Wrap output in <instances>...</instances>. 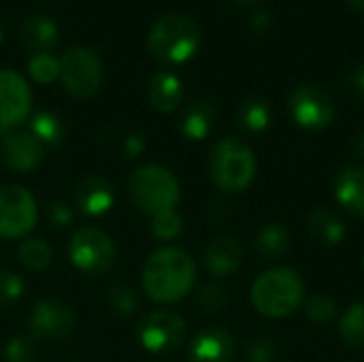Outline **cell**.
<instances>
[{
    "label": "cell",
    "mask_w": 364,
    "mask_h": 362,
    "mask_svg": "<svg viewBox=\"0 0 364 362\" xmlns=\"http://www.w3.org/2000/svg\"><path fill=\"white\" fill-rule=\"evenodd\" d=\"M307 230L309 237L324 247H335L346 237L343 222L328 209H316L307 220Z\"/></svg>",
    "instance_id": "cell-20"
},
{
    "label": "cell",
    "mask_w": 364,
    "mask_h": 362,
    "mask_svg": "<svg viewBox=\"0 0 364 362\" xmlns=\"http://www.w3.org/2000/svg\"><path fill=\"white\" fill-rule=\"evenodd\" d=\"M109 305H111V309H115L117 314L130 316V314L136 309L139 299H136V294H134L132 288H128V286H115V288L109 292Z\"/></svg>",
    "instance_id": "cell-33"
},
{
    "label": "cell",
    "mask_w": 364,
    "mask_h": 362,
    "mask_svg": "<svg viewBox=\"0 0 364 362\" xmlns=\"http://www.w3.org/2000/svg\"><path fill=\"white\" fill-rule=\"evenodd\" d=\"M19 38L26 49L34 53H49L60 41V30L58 23L45 15H32L21 23Z\"/></svg>",
    "instance_id": "cell-18"
},
{
    "label": "cell",
    "mask_w": 364,
    "mask_h": 362,
    "mask_svg": "<svg viewBox=\"0 0 364 362\" xmlns=\"http://www.w3.org/2000/svg\"><path fill=\"white\" fill-rule=\"evenodd\" d=\"M252 28H254L256 32H260V34L269 32V28H271V17H269V13L258 11L256 15H252Z\"/></svg>",
    "instance_id": "cell-37"
},
{
    "label": "cell",
    "mask_w": 364,
    "mask_h": 362,
    "mask_svg": "<svg viewBox=\"0 0 364 362\" xmlns=\"http://www.w3.org/2000/svg\"><path fill=\"white\" fill-rule=\"evenodd\" d=\"M0 43H2V28H0Z\"/></svg>",
    "instance_id": "cell-42"
},
{
    "label": "cell",
    "mask_w": 364,
    "mask_h": 362,
    "mask_svg": "<svg viewBox=\"0 0 364 362\" xmlns=\"http://www.w3.org/2000/svg\"><path fill=\"white\" fill-rule=\"evenodd\" d=\"M115 192L113 186L102 177H87L79 183L75 192V203L85 215H102L113 207Z\"/></svg>",
    "instance_id": "cell-16"
},
{
    "label": "cell",
    "mask_w": 364,
    "mask_h": 362,
    "mask_svg": "<svg viewBox=\"0 0 364 362\" xmlns=\"http://www.w3.org/2000/svg\"><path fill=\"white\" fill-rule=\"evenodd\" d=\"M183 233V220L175 211L151 218V235L160 241H173Z\"/></svg>",
    "instance_id": "cell-28"
},
{
    "label": "cell",
    "mask_w": 364,
    "mask_h": 362,
    "mask_svg": "<svg viewBox=\"0 0 364 362\" xmlns=\"http://www.w3.org/2000/svg\"><path fill=\"white\" fill-rule=\"evenodd\" d=\"M213 122H215V109H213V105L209 100H196V102H192L183 111L179 126H181V132L188 139L200 141V139H205L211 132Z\"/></svg>",
    "instance_id": "cell-21"
},
{
    "label": "cell",
    "mask_w": 364,
    "mask_h": 362,
    "mask_svg": "<svg viewBox=\"0 0 364 362\" xmlns=\"http://www.w3.org/2000/svg\"><path fill=\"white\" fill-rule=\"evenodd\" d=\"M32 111V92L28 81L11 68L0 70V130H15Z\"/></svg>",
    "instance_id": "cell-11"
},
{
    "label": "cell",
    "mask_w": 364,
    "mask_h": 362,
    "mask_svg": "<svg viewBox=\"0 0 364 362\" xmlns=\"http://www.w3.org/2000/svg\"><path fill=\"white\" fill-rule=\"evenodd\" d=\"M60 81L75 98H92L102 83L100 58L87 47H68L60 58Z\"/></svg>",
    "instance_id": "cell-7"
},
{
    "label": "cell",
    "mask_w": 364,
    "mask_h": 362,
    "mask_svg": "<svg viewBox=\"0 0 364 362\" xmlns=\"http://www.w3.org/2000/svg\"><path fill=\"white\" fill-rule=\"evenodd\" d=\"M290 247V235L279 224H267L256 235V254L262 260H277L286 256Z\"/></svg>",
    "instance_id": "cell-23"
},
{
    "label": "cell",
    "mask_w": 364,
    "mask_h": 362,
    "mask_svg": "<svg viewBox=\"0 0 364 362\" xmlns=\"http://www.w3.org/2000/svg\"><path fill=\"white\" fill-rule=\"evenodd\" d=\"M30 132L43 143V145H55L62 134H64V128H62V122L49 113V111H38L34 117H32V124H30Z\"/></svg>",
    "instance_id": "cell-26"
},
{
    "label": "cell",
    "mask_w": 364,
    "mask_h": 362,
    "mask_svg": "<svg viewBox=\"0 0 364 362\" xmlns=\"http://www.w3.org/2000/svg\"><path fill=\"white\" fill-rule=\"evenodd\" d=\"M288 107L292 119L307 130H324L335 119V102L318 85L296 87L290 96Z\"/></svg>",
    "instance_id": "cell-10"
},
{
    "label": "cell",
    "mask_w": 364,
    "mask_h": 362,
    "mask_svg": "<svg viewBox=\"0 0 364 362\" xmlns=\"http://www.w3.org/2000/svg\"><path fill=\"white\" fill-rule=\"evenodd\" d=\"M28 73L36 83H51L60 77V62L51 53H34L28 62Z\"/></svg>",
    "instance_id": "cell-27"
},
{
    "label": "cell",
    "mask_w": 364,
    "mask_h": 362,
    "mask_svg": "<svg viewBox=\"0 0 364 362\" xmlns=\"http://www.w3.org/2000/svg\"><path fill=\"white\" fill-rule=\"evenodd\" d=\"M226 2H230V4H235V6H254L258 0H226Z\"/></svg>",
    "instance_id": "cell-39"
},
{
    "label": "cell",
    "mask_w": 364,
    "mask_h": 362,
    "mask_svg": "<svg viewBox=\"0 0 364 362\" xmlns=\"http://www.w3.org/2000/svg\"><path fill=\"white\" fill-rule=\"evenodd\" d=\"M136 337L141 346L151 354H168L177 350L186 339V322L179 314L168 309H156L147 314L139 326Z\"/></svg>",
    "instance_id": "cell-9"
},
{
    "label": "cell",
    "mask_w": 364,
    "mask_h": 362,
    "mask_svg": "<svg viewBox=\"0 0 364 362\" xmlns=\"http://www.w3.org/2000/svg\"><path fill=\"white\" fill-rule=\"evenodd\" d=\"M49 222H51L55 228L68 226V224L73 222V211H70V207L64 205V203H53V205L49 207Z\"/></svg>",
    "instance_id": "cell-35"
},
{
    "label": "cell",
    "mask_w": 364,
    "mask_h": 362,
    "mask_svg": "<svg viewBox=\"0 0 364 362\" xmlns=\"http://www.w3.org/2000/svg\"><path fill=\"white\" fill-rule=\"evenodd\" d=\"M226 303H228L226 292L220 286H213V284L203 286L198 290V294H196V305H198V309L203 314H220V312H224Z\"/></svg>",
    "instance_id": "cell-30"
},
{
    "label": "cell",
    "mask_w": 364,
    "mask_h": 362,
    "mask_svg": "<svg viewBox=\"0 0 364 362\" xmlns=\"http://www.w3.org/2000/svg\"><path fill=\"white\" fill-rule=\"evenodd\" d=\"M305 312H307V318L311 322H316V324H328L335 318V314H337V303L331 297H326V294H314L307 301Z\"/></svg>",
    "instance_id": "cell-29"
},
{
    "label": "cell",
    "mask_w": 364,
    "mask_h": 362,
    "mask_svg": "<svg viewBox=\"0 0 364 362\" xmlns=\"http://www.w3.org/2000/svg\"><path fill=\"white\" fill-rule=\"evenodd\" d=\"M243 262V247L235 237H218L205 250V265L211 275L228 277L237 273Z\"/></svg>",
    "instance_id": "cell-15"
},
{
    "label": "cell",
    "mask_w": 364,
    "mask_h": 362,
    "mask_svg": "<svg viewBox=\"0 0 364 362\" xmlns=\"http://www.w3.org/2000/svg\"><path fill=\"white\" fill-rule=\"evenodd\" d=\"M6 362H32L34 361V348L32 341L26 337H15L9 341L6 350H4Z\"/></svg>",
    "instance_id": "cell-34"
},
{
    "label": "cell",
    "mask_w": 364,
    "mask_h": 362,
    "mask_svg": "<svg viewBox=\"0 0 364 362\" xmlns=\"http://www.w3.org/2000/svg\"><path fill=\"white\" fill-rule=\"evenodd\" d=\"M128 194L132 205L151 218L175 211L181 196L177 177L160 164H143L134 169L128 179Z\"/></svg>",
    "instance_id": "cell-4"
},
{
    "label": "cell",
    "mask_w": 364,
    "mask_h": 362,
    "mask_svg": "<svg viewBox=\"0 0 364 362\" xmlns=\"http://www.w3.org/2000/svg\"><path fill=\"white\" fill-rule=\"evenodd\" d=\"M188 356L190 362H230L235 356V339L224 329H205L190 341Z\"/></svg>",
    "instance_id": "cell-14"
},
{
    "label": "cell",
    "mask_w": 364,
    "mask_h": 362,
    "mask_svg": "<svg viewBox=\"0 0 364 362\" xmlns=\"http://www.w3.org/2000/svg\"><path fill=\"white\" fill-rule=\"evenodd\" d=\"M271 119H273L271 105H269V100H264L260 96L245 98L237 109V124L245 132H262L269 128Z\"/></svg>",
    "instance_id": "cell-22"
},
{
    "label": "cell",
    "mask_w": 364,
    "mask_h": 362,
    "mask_svg": "<svg viewBox=\"0 0 364 362\" xmlns=\"http://www.w3.org/2000/svg\"><path fill=\"white\" fill-rule=\"evenodd\" d=\"M341 337L350 348L364 350V301L352 305L341 320Z\"/></svg>",
    "instance_id": "cell-25"
},
{
    "label": "cell",
    "mask_w": 364,
    "mask_h": 362,
    "mask_svg": "<svg viewBox=\"0 0 364 362\" xmlns=\"http://www.w3.org/2000/svg\"><path fill=\"white\" fill-rule=\"evenodd\" d=\"M68 256L77 271L98 277L109 273L117 262V247L113 239L94 226L79 228L68 241Z\"/></svg>",
    "instance_id": "cell-6"
},
{
    "label": "cell",
    "mask_w": 364,
    "mask_h": 362,
    "mask_svg": "<svg viewBox=\"0 0 364 362\" xmlns=\"http://www.w3.org/2000/svg\"><path fill=\"white\" fill-rule=\"evenodd\" d=\"M45 145L30 130H6L0 141L2 162L17 173H30L41 166Z\"/></svg>",
    "instance_id": "cell-13"
},
{
    "label": "cell",
    "mask_w": 364,
    "mask_h": 362,
    "mask_svg": "<svg viewBox=\"0 0 364 362\" xmlns=\"http://www.w3.org/2000/svg\"><path fill=\"white\" fill-rule=\"evenodd\" d=\"M275 354H277L275 341L264 335L252 337L245 346V356L250 362H273Z\"/></svg>",
    "instance_id": "cell-32"
},
{
    "label": "cell",
    "mask_w": 364,
    "mask_h": 362,
    "mask_svg": "<svg viewBox=\"0 0 364 362\" xmlns=\"http://www.w3.org/2000/svg\"><path fill=\"white\" fill-rule=\"evenodd\" d=\"M17 256L28 271H45L53 260V252L47 241L36 237H26L17 250Z\"/></svg>",
    "instance_id": "cell-24"
},
{
    "label": "cell",
    "mask_w": 364,
    "mask_h": 362,
    "mask_svg": "<svg viewBox=\"0 0 364 362\" xmlns=\"http://www.w3.org/2000/svg\"><path fill=\"white\" fill-rule=\"evenodd\" d=\"M335 196L352 215L364 218V166H348L337 175Z\"/></svg>",
    "instance_id": "cell-19"
},
{
    "label": "cell",
    "mask_w": 364,
    "mask_h": 362,
    "mask_svg": "<svg viewBox=\"0 0 364 362\" xmlns=\"http://www.w3.org/2000/svg\"><path fill=\"white\" fill-rule=\"evenodd\" d=\"M147 96L151 107L158 113H171L175 111L183 100V83L181 79L171 70H158L147 87Z\"/></svg>",
    "instance_id": "cell-17"
},
{
    "label": "cell",
    "mask_w": 364,
    "mask_h": 362,
    "mask_svg": "<svg viewBox=\"0 0 364 362\" xmlns=\"http://www.w3.org/2000/svg\"><path fill=\"white\" fill-rule=\"evenodd\" d=\"M305 297L301 275L290 267L264 271L252 286V305L267 318H286L299 309Z\"/></svg>",
    "instance_id": "cell-3"
},
{
    "label": "cell",
    "mask_w": 364,
    "mask_h": 362,
    "mask_svg": "<svg viewBox=\"0 0 364 362\" xmlns=\"http://www.w3.org/2000/svg\"><path fill=\"white\" fill-rule=\"evenodd\" d=\"M23 294V280L11 269H0V309L11 307Z\"/></svg>",
    "instance_id": "cell-31"
},
{
    "label": "cell",
    "mask_w": 364,
    "mask_h": 362,
    "mask_svg": "<svg viewBox=\"0 0 364 362\" xmlns=\"http://www.w3.org/2000/svg\"><path fill=\"white\" fill-rule=\"evenodd\" d=\"M363 265H364V256H363Z\"/></svg>",
    "instance_id": "cell-43"
},
{
    "label": "cell",
    "mask_w": 364,
    "mask_h": 362,
    "mask_svg": "<svg viewBox=\"0 0 364 362\" xmlns=\"http://www.w3.org/2000/svg\"><path fill=\"white\" fill-rule=\"evenodd\" d=\"M348 4L354 9V11H358V13H364V0H348Z\"/></svg>",
    "instance_id": "cell-40"
},
{
    "label": "cell",
    "mask_w": 364,
    "mask_h": 362,
    "mask_svg": "<svg viewBox=\"0 0 364 362\" xmlns=\"http://www.w3.org/2000/svg\"><path fill=\"white\" fill-rule=\"evenodd\" d=\"M196 282L194 258L179 247H162L154 252L143 267L145 294L162 305L181 301Z\"/></svg>",
    "instance_id": "cell-1"
},
{
    "label": "cell",
    "mask_w": 364,
    "mask_h": 362,
    "mask_svg": "<svg viewBox=\"0 0 364 362\" xmlns=\"http://www.w3.org/2000/svg\"><path fill=\"white\" fill-rule=\"evenodd\" d=\"M209 173L220 190L228 194H239L247 190L256 177L254 151L243 141L235 137H226L218 141L211 149Z\"/></svg>",
    "instance_id": "cell-5"
},
{
    "label": "cell",
    "mask_w": 364,
    "mask_h": 362,
    "mask_svg": "<svg viewBox=\"0 0 364 362\" xmlns=\"http://www.w3.org/2000/svg\"><path fill=\"white\" fill-rule=\"evenodd\" d=\"M348 90L356 96L364 98V64H356L348 75Z\"/></svg>",
    "instance_id": "cell-36"
},
{
    "label": "cell",
    "mask_w": 364,
    "mask_h": 362,
    "mask_svg": "<svg viewBox=\"0 0 364 362\" xmlns=\"http://www.w3.org/2000/svg\"><path fill=\"white\" fill-rule=\"evenodd\" d=\"M128 145H130V147H128V154H130V156H136V154L143 149L141 139H134V137H132V139H128Z\"/></svg>",
    "instance_id": "cell-38"
},
{
    "label": "cell",
    "mask_w": 364,
    "mask_h": 362,
    "mask_svg": "<svg viewBox=\"0 0 364 362\" xmlns=\"http://www.w3.org/2000/svg\"><path fill=\"white\" fill-rule=\"evenodd\" d=\"M75 324L77 316L73 307L58 299L38 301L28 316L30 333L36 339H62L73 333Z\"/></svg>",
    "instance_id": "cell-12"
},
{
    "label": "cell",
    "mask_w": 364,
    "mask_h": 362,
    "mask_svg": "<svg viewBox=\"0 0 364 362\" xmlns=\"http://www.w3.org/2000/svg\"><path fill=\"white\" fill-rule=\"evenodd\" d=\"M38 207L23 186H0V239H26L36 226Z\"/></svg>",
    "instance_id": "cell-8"
},
{
    "label": "cell",
    "mask_w": 364,
    "mask_h": 362,
    "mask_svg": "<svg viewBox=\"0 0 364 362\" xmlns=\"http://www.w3.org/2000/svg\"><path fill=\"white\" fill-rule=\"evenodd\" d=\"M149 53L162 64H183L192 60L200 47V28L181 13H166L149 30Z\"/></svg>",
    "instance_id": "cell-2"
},
{
    "label": "cell",
    "mask_w": 364,
    "mask_h": 362,
    "mask_svg": "<svg viewBox=\"0 0 364 362\" xmlns=\"http://www.w3.org/2000/svg\"><path fill=\"white\" fill-rule=\"evenodd\" d=\"M356 151H358V156H363L364 158V132L356 139Z\"/></svg>",
    "instance_id": "cell-41"
}]
</instances>
